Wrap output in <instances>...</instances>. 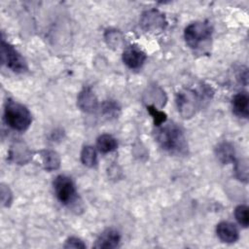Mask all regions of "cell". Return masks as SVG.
Wrapping results in <instances>:
<instances>
[{"mask_svg":"<svg viewBox=\"0 0 249 249\" xmlns=\"http://www.w3.org/2000/svg\"><path fill=\"white\" fill-rule=\"evenodd\" d=\"M155 138L160 146L169 153L184 155L188 151V144L182 129L173 123L159 125L155 131Z\"/></svg>","mask_w":249,"mask_h":249,"instance_id":"cell-1","label":"cell"},{"mask_svg":"<svg viewBox=\"0 0 249 249\" xmlns=\"http://www.w3.org/2000/svg\"><path fill=\"white\" fill-rule=\"evenodd\" d=\"M5 121L14 129L23 131L27 129L31 124L32 118L28 109L11 99L7 100L5 105Z\"/></svg>","mask_w":249,"mask_h":249,"instance_id":"cell-2","label":"cell"},{"mask_svg":"<svg viewBox=\"0 0 249 249\" xmlns=\"http://www.w3.org/2000/svg\"><path fill=\"white\" fill-rule=\"evenodd\" d=\"M212 27L208 22L196 21L185 28L184 37L187 45L192 49H197L203 42L209 40Z\"/></svg>","mask_w":249,"mask_h":249,"instance_id":"cell-3","label":"cell"},{"mask_svg":"<svg viewBox=\"0 0 249 249\" xmlns=\"http://www.w3.org/2000/svg\"><path fill=\"white\" fill-rule=\"evenodd\" d=\"M1 56L2 62L14 72H23L27 69L25 59L20 53L10 44L4 40L1 42Z\"/></svg>","mask_w":249,"mask_h":249,"instance_id":"cell-4","label":"cell"},{"mask_svg":"<svg viewBox=\"0 0 249 249\" xmlns=\"http://www.w3.org/2000/svg\"><path fill=\"white\" fill-rule=\"evenodd\" d=\"M53 189L58 200L69 205L76 199V189L71 178L65 175H58L53 181Z\"/></svg>","mask_w":249,"mask_h":249,"instance_id":"cell-5","label":"cell"},{"mask_svg":"<svg viewBox=\"0 0 249 249\" xmlns=\"http://www.w3.org/2000/svg\"><path fill=\"white\" fill-rule=\"evenodd\" d=\"M176 102L179 113L184 118H190L195 114L199 103V99L196 91L192 89H184L178 92Z\"/></svg>","mask_w":249,"mask_h":249,"instance_id":"cell-6","label":"cell"},{"mask_svg":"<svg viewBox=\"0 0 249 249\" xmlns=\"http://www.w3.org/2000/svg\"><path fill=\"white\" fill-rule=\"evenodd\" d=\"M140 23L144 29L155 31L158 29H163L166 21L163 15L158 10H150L142 15Z\"/></svg>","mask_w":249,"mask_h":249,"instance_id":"cell-7","label":"cell"},{"mask_svg":"<svg viewBox=\"0 0 249 249\" xmlns=\"http://www.w3.org/2000/svg\"><path fill=\"white\" fill-rule=\"evenodd\" d=\"M123 60L131 69L141 67L146 60V54L137 47H128L123 53Z\"/></svg>","mask_w":249,"mask_h":249,"instance_id":"cell-8","label":"cell"},{"mask_svg":"<svg viewBox=\"0 0 249 249\" xmlns=\"http://www.w3.org/2000/svg\"><path fill=\"white\" fill-rule=\"evenodd\" d=\"M77 104L81 110L91 113L97 109L98 101L90 88H84L78 95Z\"/></svg>","mask_w":249,"mask_h":249,"instance_id":"cell-9","label":"cell"},{"mask_svg":"<svg viewBox=\"0 0 249 249\" xmlns=\"http://www.w3.org/2000/svg\"><path fill=\"white\" fill-rule=\"evenodd\" d=\"M121 240L120 233L114 229L105 230L96 239L95 248H116Z\"/></svg>","mask_w":249,"mask_h":249,"instance_id":"cell-10","label":"cell"},{"mask_svg":"<svg viewBox=\"0 0 249 249\" xmlns=\"http://www.w3.org/2000/svg\"><path fill=\"white\" fill-rule=\"evenodd\" d=\"M216 232L223 242L232 243L238 239V231L236 227L230 222L219 223L216 228Z\"/></svg>","mask_w":249,"mask_h":249,"instance_id":"cell-11","label":"cell"},{"mask_svg":"<svg viewBox=\"0 0 249 249\" xmlns=\"http://www.w3.org/2000/svg\"><path fill=\"white\" fill-rule=\"evenodd\" d=\"M232 110L235 115L242 118H248L249 115V97L246 92L235 94L231 101Z\"/></svg>","mask_w":249,"mask_h":249,"instance_id":"cell-12","label":"cell"},{"mask_svg":"<svg viewBox=\"0 0 249 249\" xmlns=\"http://www.w3.org/2000/svg\"><path fill=\"white\" fill-rule=\"evenodd\" d=\"M216 156L218 160L222 163H229L234 160L235 157V151L231 143L230 142H222L220 143L216 150H215Z\"/></svg>","mask_w":249,"mask_h":249,"instance_id":"cell-13","label":"cell"},{"mask_svg":"<svg viewBox=\"0 0 249 249\" xmlns=\"http://www.w3.org/2000/svg\"><path fill=\"white\" fill-rule=\"evenodd\" d=\"M41 157L43 160L44 168L48 171L55 170L60 165V159L57 153L51 151V150H45L41 152Z\"/></svg>","mask_w":249,"mask_h":249,"instance_id":"cell-14","label":"cell"},{"mask_svg":"<svg viewBox=\"0 0 249 249\" xmlns=\"http://www.w3.org/2000/svg\"><path fill=\"white\" fill-rule=\"evenodd\" d=\"M117 140L110 134H102L97 138V148L101 153H110L116 150Z\"/></svg>","mask_w":249,"mask_h":249,"instance_id":"cell-15","label":"cell"},{"mask_svg":"<svg viewBox=\"0 0 249 249\" xmlns=\"http://www.w3.org/2000/svg\"><path fill=\"white\" fill-rule=\"evenodd\" d=\"M29 156H30V153H29L27 147H25L23 143L18 142V143H16L14 147H12L11 158L15 161L19 162V163L25 162L28 160Z\"/></svg>","mask_w":249,"mask_h":249,"instance_id":"cell-16","label":"cell"},{"mask_svg":"<svg viewBox=\"0 0 249 249\" xmlns=\"http://www.w3.org/2000/svg\"><path fill=\"white\" fill-rule=\"evenodd\" d=\"M81 160L88 167H93L97 162L96 151L92 146H85L81 153Z\"/></svg>","mask_w":249,"mask_h":249,"instance_id":"cell-17","label":"cell"},{"mask_svg":"<svg viewBox=\"0 0 249 249\" xmlns=\"http://www.w3.org/2000/svg\"><path fill=\"white\" fill-rule=\"evenodd\" d=\"M235 219L237 222L244 228H247L249 225V214L248 207L246 205H238L234 211Z\"/></svg>","mask_w":249,"mask_h":249,"instance_id":"cell-18","label":"cell"},{"mask_svg":"<svg viewBox=\"0 0 249 249\" xmlns=\"http://www.w3.org/2000/svg\"><path fill=\"white\" fill-rule=\"evenodd\" d=\"M147 110L150 113V115L153 117L155 125L159 126V125H161L162 124L165 123V120H166L165 113H163L161 111H159L154 105H148Z\"/></svg>","mask_w":249,"mask_h":249,"instance_id":"cell-19","label":"cell"},{"mask_svg":"<svg viewBox=\"0 0 249 249\" xmlns=\"http://www.w3.org/2000/svg\"><path fill=\"white\" fill-rule=\"evenodd\" d=\"M235 172H236V176L238 177V179L243 180V181H247V175H248V167H247V161H239L236 164L235 167Z\"/></svg>","mask_w":249,"mask_h":249,"instance_id":"cell-20","label":"cell"},{"mask_svg":"<svg viewBox=\"0 0 249 249\" xmlns=\"http://www.w3.org/2000/svg\"><path fill=\"white\" fill-rule=\"evenodd\" d=\"M103 113L106 115V116H109V117H115L116 114H117V111L119 110V107L117 105V103H115L114 101H106L103 103Z\"/></svg>","mask_w":249,"mask_h":249,"instance_id":"cell-21","label":"cell"},{"mask_svg":"<svg viewBox=\"0 0 249 249\" xmlns=\"http://www.w3.org/2000/svg\"><path fill=\"white\" fill-rule=\"evenodd\" d=\"M85 243L78 237H69L66 240V243L64 245V248H85Z\"/></svg>","mask_w":249,"mask_h":249,"instance_id":"cell-22","label":"cell"}]
</instances>
